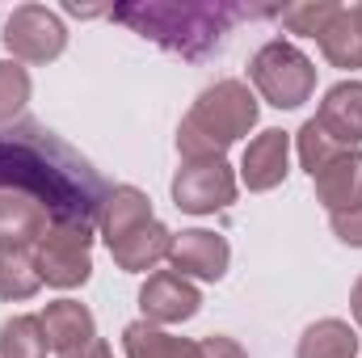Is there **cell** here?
I'll return each mask as SVG.
<instances>
[{"mask_svg": "<svg viewBox=\"0 0 362 358\" xmlns=\"http://www.w3.org/2000/svg\"><path fill=\"white\" fill-rule=\"evenodd\" d=\"M93 228H76V224H51L47 236L38 241L34 249V266L38 278L47 287H59V291H72V287H85L93 278Z\"/></svg>", "mask_w": 362, "mask_h": 358, "instance_id": "obj_6", "label": "cell"}, {"mask_svg": "<svg viewBox=\"0 0 362 358\" xmlns=\"http://www.w3.org/2000/svg\"><path fill=\"white\" fill-rule=\"evenodd\" d=\"M316 198L329 207V215H341V211H354L362 207V152L358 148H341L316 178Z\"/></svg>", "mask_w": 362, "mask_h": 358, "instance_id": "obj_11", "label": "cell"}, {"mask_svg": "<svg viewBox=\"0 0 362 358\" xmlns=\"http://www.w3.org/2000/svg\"><path fill=\"white\" fill-rule=\"evenodd\" d=\"M354 17H358V25H362V4H354Z\"/></svg>", "mask_w": 362, "mask_h": 358, "instance_id": "obj_29", "label": "cell"}, {"mask_svg": "<svg viewBox=\"0 0 362 358\" xmlns=\"http://www.w3.org/2000/svg\"><path fill=\"white\" fill-rule=\"evenodd\" d=\"M30 72L17 64V59H0V127L17 122V114L25 110L30 101Z\"/></svg>", "mask_w": 362, "mask_h": 358, "instance_id": "obj_23", "label": "cell"}, {"mask_svg": "<svg viewBox=\"0 0 362 358\" xmlns=\"http://www.w3.org/2000/svg\"><path fill=\"white\" fill-rule=\"evenodd\" d=\"M295 148H299V165L308 169V178H316V173H320L337 152H341V144H333L316 118H308V122L295 131Z\"/></svg>", "mask_w": 362, "mask_h": 358, "instance_id": "obj_22", "label": "cell"}, {"mask_svg": "<svg viewBox=\"0 0 362 358\" xmlns=\"http://www.w3.org/2000/svg\"><path fill=\"white\" fill-rule=\"evenodd\" d=\"M316 122L325 127V135L341 148H358L362 144V81H337L325 93Z\"/></svg>", "mask_w": 362, "mask_h": 358, "instance_id": "obj_13", "label": "cell"}, {"mask_svg": "<svg viewBox=\"0 0 362 358\" xmlns=\"http://www.w3.org/2000/svg\"><path fill=\"white\" fill-rule=\"evenodd\" d=\"M148 219H156V215H152V198H148L139 185H114L110 198H105V207H101L97 232H101L105 245H114L118 236H127L131 228H139V224H148Z\"/></svg>", "mask_w": 362, "mask_h": 358, "instance_id": "obj_16", "label": "cell"}, {"mask_svg": "<svg viewBox=\"0 0 362 358\" xmlns=\"http://www.w3.org/2000/svg\"><path fill=\"white\" fill-rule=\"evenodd\" d=\"M51 228V215L25 198V194H0V249H21V253H34L38 241L47 236Z\"/></svg>", "mask_w": 362, "mask_h": 358, "instance_id": "obj_14", "label": "cell"}, {"mask_svg": "<svg viewBox=\"0 0 362 358\" xmlns=\"http://www.w3.org/2000/svg\"><path fill=\"white\" fill-rule=\"evenodd\" d=\"M337 8H341V4H333V0H303V4H286V8H278V21H282L291 34L316 38V34L329 25V17H333Z\"/></svg>", "mask_w": 362, "mask_h": 358, "instance_id": "obj_24", "label": "cell"}, {"mask_svg": "<svg viewBox=\"0 0 362 358\" xmlns=\"http://www.w3.org/2000/svg\"><path fill=\"white\" fill-rule=\"evenodd\" d=\"M198 354L202 358H249L245 354V346H240L236 337H228V333H211V337H202V342H198Z\"/></svg>", "mask_w": 362, "mask_h": 358, "instance_id": "obj_26", "label": "cell"}, {"mask_svg": "<svg viewBox=\"0 0 362 358\" xmlns=\"http://www.w3.org/2000/svg\"><path fill=\"white\" fill-rule=\"evenodd\" d=\"M114 266L127 270V274H148L152 266L169 262V249H173V232L160 224V219H148L139 228H131L127 236H118L114 245H105Z\"/></svg>", "mask_w": 362, "mask_h": 358, "instance_id": "obj_12", "label": "cell"}, {"mask_svg": "<svg viewBox=\"0 0 362 358\" xmlns=\"http://www.w3.org/2000/svg\"><path fill=\"white\" fill-rule=\"evenodd\" d=\"M249 81L262 93V101H270L274 110H299L316 93V68L295 42L270 38L249 59Z\"/></svg>", "mask_w": 362, "mask_h": 358, "instance_id": "obj_4", "label": "cell"}, {"mask_svg": "<svg viewBox=\"0 0 362 358\" xmlns=\"http://www.w3.org/2000/svg\"><path fill=\"white\" fill-rule=\"evenodd\" d=\"M350 312H354V321H358V329H362V274L354 278V287H350Z\"/></svg>", "mask_w": 362, "mask_h": 358, "instance_id": "obj_28", "label": "cell"}, {"mask_svg": "<svg viewBox=\"0 0 362 358\" xmlns=\"http://www.w3.org/2000/svg\"><path fill=\"white\" fill-rule=\"evenodd\" d=\"M198 308H202V291L173 270L148 274V282L139 287V312H144L139 321L148 325H181L198 316Z\"/></svg>", "mask_w": 362, "mask_h": 358, "instance_id": "obj_8", "label": "cell"}, {"mask_svg": "<svg viewBox=\"0 0 362 358\" xmlns=\"http://www.w3.org/2000/svg\"><path fill=\"white\" fill-rule=\"evenodd\" d=\"M291 173V135L266 127L262 135L249 139L245 156H240V181L253 190V194H266L274 185H282Z\"/></svg>", "mask_w": 362, "mask_h": 358, "instance_id": "obj_10", "label": "cell"}, {"mask_svg": "<svg viewBox=\"0 0 362 358\" xmlns=\"http://www.w3.org/2000/svg\"><path fill=\"white\" fill-rule=\"evenodd\" d=\"M59 358H114V350H110L105 337H93L89 346H81V350H72V354H59Z\"/></svg>", "mask_w": 362, "mask_h": 358, "instance_id": "obj_27", "label": "cell"}, {"mask_svg": "<svg viewBox=\"0 0 362 358\" xmlns=\"http://www.w3.org/2000/svg\"><path fill=\"white\" fill-rule=\"evenodd\" d=\"M42 278L34 266V253H21V249H0V299L4 304H21L30 295H38Z\"/></svg>", "mask_w": 362, "mask_h": 358, "instance_id": "obj_20", "label": "cell"}, {"mask_svg": "<svg viewBox=\"0 0 362 358\" xmlns=\"http://www.w3.org/2000/svg\"><path fill=\"white\" fill-rule=\"evenodd\" d=\"M51 342L38 316H13L0 325V358H47Z\"/></svg>", "mask_w": 362, "mask_h": 358, "instance_id": "obj_21", "label": "cell"}, {"mask_svg": "<svg viewBox=\"0 0 362 358\" xmlns=\"http://www.w3.org/2000/svg\"><path fill=\"white\" fill-rule=\"evenodd\" d=\"M110 13L127 30L152 38L156 47L181 59H206L211 51H219L232 17H240L236 4H211V0H135Z\"/></svg>", "mask_w": 362, "mask_h": 358, "instance_id": "obj_2", "label": "cell"}, {"mask_svg": "<svg viewBox=\"0 0 362 358\" xmlns=\"http://www.w3.org/2000/svg\"><path fill=\"white\" fill-rule=\"evenodd\" d=\"M295 358H358V333L337 316L312 321L295 346Z\"/></svg>", "mask_w": 362, "mask_h": 358, "instance_id": "obj_19", "label": "cell"}, {"mask_svg": "<svg viewBox=\"0 0 362 358\" xmlns=\"http://www.w3.org/2000/svg\"><path fill=\"white\" fill-rule=\"evenodd\" d=\"M240 181L232 173L228 161H181V169L173 173V207L185 215H215L228 211L236 202Z\"/></svg>", "mask_w": 362, "mask_h": 358, "instance_id": "obj_7", "label": "cell"}, {"mask_svg": "<svg viewBox=\"0 0 362 358\" xmlns=\"http://www.w3.org/2000/svg\"><path fill=\"white\" fill-rule=\"evenodd\" d=\"M38 321H42V333L55 354H72L97 337V321L81 299H55L38 312Z\"/></svg>", "mask_w": 362, "mask_h": 358, "instance_id": "obj_15", "label": "cell"}, {"mask_svg": "<svg viewBox=\"0 0 362 358\" xmlns=\"http://www.w3.org/2000/svg\"><path fill=\"white\" fill-rule=\"evenodd\" d=\"M320 42V55L333 64V68H362V25L354 17V8H337L329 17V25L316 34Z\"/></svg>", "mask_w": 362, "mask_h": 358, "instance_id": "obj_18", "label": "cell"}, {"mask_svg": "<svg viewBox=\"0 0 362 358\" xmlns=\"http://www.w3.org/2000/svg\"><path fill=\"white\" fill-rule=\"evenodd\" d=\"M232 262V245L219 236V232H206V228H185L173 236V249H169V266L181 278H202V282H219L228 274Z\"/></svg>", "mask_w": 362, "mask_h": 358, "instance_id": "obj_9", "label": "cell"}, {"mask_svg": "<svg viewBox=\"0 0 362 358\" xmlns=\"http://www.w3.org/2000/svg\"><path fill=\"white\" fill-rule=\"evenodd\" d=\"M122 350L127 358H202L198 342L165 333L160 325H148V321H131L122 329Z\"/></svg>", "mask_w": 362, "mask_h": 358, "instance_id": "obj_17", "label": "cell"}, {"mask_svg": "<svg viewBox=\"0 0 362 358\" xmlns=\"http://www.w3.org/2000/svg\"><path fill=\"white\" fill-rule=\"evenodd\" d=\"M257 127V93L245 81L228 76L194 97L189 114L177 127L181 161H223V152Z\"/></svg>", "mask_w": 362, "mask_h": 358, "instance_id": "obj_3", "label": "cell"}, {"mask_svg": "<svg viewBox=\"0 0 362 358\" xmlns=\"http://www.w3.org/2000/svg\"><path fill=\"white\" fill-rule=\"evenodd\" d=\"M110 190L114 185L51 127L34 118L0 127V194L34 198L51 224L97 228Z\"/></svg>", "mask_w": 362, "mask_h": 358, "instance_id": "obj_1", "label": "cell"}, {"mask_svg": "<svg viewBox=\"0 0 362 358\" xmlns=\"http://www.w3.org/2000/svg\"><path fill=\"white\" fill-rule=\"evenodd\" d=\"M0 42L4 51L17 59V64H51L64 55L68 47V25L55 8L47 4H17L8 17H4V30H0Z\"/></svg>", "mask_w": 362, "mask_h": 358, "instance_id": "obj_5", "label": "cell"}, {"mask_svg": "<svg viewBox=\"0 0 362 358\" xmlns=\"http://www.w3.org/2000/svg\"><path fill=\"white\" fill-rule=\"evenodd\" d=\"M329 228H333V236H337L341 245L362 249V207H354V211H341V215H329Z\"/></svg>", "mask_w": 362, "mask_h": 358, "instance_id": "obj_25", "label": "cell"}]
</instances>
